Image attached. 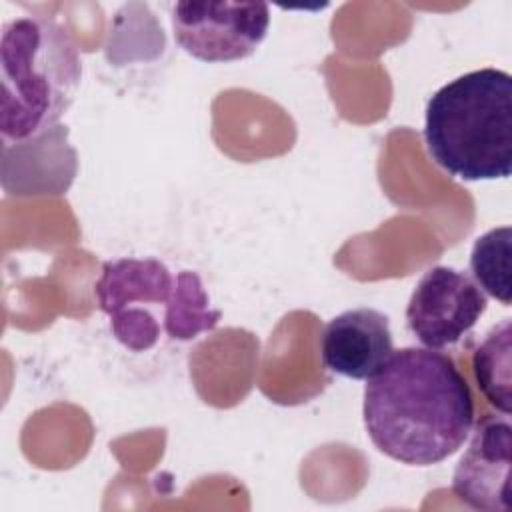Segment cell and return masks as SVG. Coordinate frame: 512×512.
Wrapping results in <instances>:
<instances>
[{
  "instance_id": "cell-8",
  "label": "cell",
  "mask_w": 512,
  "mask_h": 512,
  "mask_svg": "<svg viewBox=\"0 0 512 512\" xmlns=\"http://www.w3.org/2000/svg\"><path fill=\"white\" fill-rule=\"evenodd\" d=\"M176 276L156 258H120L102 264V274L94 284L98 306L104 314L114 316L130 308L152 312L150 304H162L164 310L172 300Z\"/></svg>"
},
{
  "instance_id": "cell-5",
  "label": "cell",
  "mask_w": 512,
  "mask_h": 512,
  "mask_svg": "<svg viewBox=\"0 0 512 512\" xmlns=\"http://www.w3.org/2000/svg\"><path fill=\"white\" fill-rule=\"evenodd\" d=\"M486 308L488 298L472 276L452 266H432L412 290L406 324L424 348L442 350L458 344Z\"/></svg>"
},
{
  "instance_id": "cell-10",
  "label": "cell",
  "mask_w": 512,
  "mask_h": 512,
  "mask_svg": "<svg viewBox=\"0 0 512 512\" xmlns=\"http://www.w3.org/2000/svg\"><path fill=\"white\" fill-rule=\"evenodd\" d=\"M222 312L210 308L208 294L196 272L176 274V286L170 304L164 310V330L174 340H190L200 332L212 330Z\"/></svg>"
},
{
  "instance_id": "cell-3",
  "label": "cell",
  "mask_w": 512,
  "mask_h": 512,
  "mask_svg": "<svg viewBox=\"0 0 512 512\" xmlns=\"http://www.w3.org/2000/svg\"><path fill=\"white\" fill-rule=\"evenodd\" d=\"M0 72L2 142L20 146L58 126L76 98L82 62L64 26L24 16L2 28Z\"/></svg>"
},
{
  "instance_id": "cell-6",
  "label": "cell",
  "mask_w": 512,
  "mask_h": 512,
  "mask_svg": "<svg viewBox=\"0 0 512 512\" xmlns=\"http://www.w3.org/2000/svg\"><path fill=\"white\" fill-rule=\"evenodd\" d=\"M470 434V444L452 476V492L474 510L508 512L512 508L510 418L484 414Z\"/></svg>"
},
{
  "instance_id": "cell-1",
  "label": "cell",
  "mask_w": 512,
  "mask_h": 512,
  "mask_svg": "<svg viewBox=\"0 0 512 512\" xmlns=\"http://www.w3.org/2000/svg\"><path fill=\"white\" fill-rule=\"evenodd\" d=\"M474 414L466 376L440 350H394L364 386L368 438L406 466H432L458 452L474 428Z\"/></svg>"
},
{
  "instance_id": "cell-7",
  "label": "cell",
  "mask_w": 512,
  "mask_h": 512,
  "mask_svg": "<svg viewBox=\"0 0 512 512\" xmlns=\"http://www.w3.org/2000/svg\"><path fill=\"white\" fill-rule=\"evenodd\" d=\"M394 352L388 316L360 306L334 316L320 334V358L330 372L368 380Z\"/></svg>"
},
{
  "instance_id": "cell-2",
  "label": "cell",
  "mask_w": 512,
  "mask_h": 512,
  "mask_svg": "<svg viewBox=\"0 0 512 512\" xmlns=\"http://www.w3.org/2000/svg\"><path fill=\"white\" fill-rule=\"evenodd\" d=\"M424 142L450 176L480 182L512 174V76L498 68L466 72L426 104Z\"/></svg>"
},
{
  "instance_id": "cell-4",
  "label": "cell",
  "mask_w": 512,
  "mask_h": 512,
  "mask_svg": "<svg viewBox=\"0 0 512 512\" xmlns=\"http://www.w3.org/2000/svg\"><path fill=\"white\" fill-rule=\"evenodd\" d=\"M270 8L266 2H176L172 28L176 44L202 62L248 58L266 38Z\"/></svg>"
},
{
  "instance_id": "cell-11",
  "label": "cell",
  "mask_w": 512,
  "mask_h": 512,
  "mask_svg": "<svg viewBox=\"0 0 512 512\" xmlns=\"http://www.w3.org/2000/svg\"><path fill=\"white\" fill-rule=\"evenodd\" d=\"M510 264H512V228L510 226L492 228L486 234L476 238L470 254V270H472L474 282L482 288L484 294L496 298L504 306H510L512 302Z\"/></svg>"
},
{
  "instance_id": "cell-9",
  "label": "cell",
  "mask_w": 512,
  "mask_h": 512,
  "mask_svg": "<svg viewBox=\"0 0 512 512\" xmlns=\"http://www.w3.org/2000/svg\"><path fill=\"white\" fill-rule=\"evenodd\" d=\"M472 372L486 402L500 414L512 412V324L504 318L472 354Z\"/></svg>"
}]
</instances>
